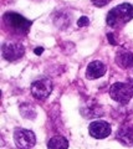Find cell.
<instances>
[{"label":"cell","mask_w":133,"mask_h":149,"mask_svg":"<svg viewBox=\"0 0 133 149\" xmlns=\"http://www.w3.org/2000/svg\"><path fill=\"white\" fill-rule=\"evenodd\" d=\"M133 19V5L128 3H123L121 5L113 8L107 15V25L117 29L126 25Z\"/></svg>","instance_id":"cell-1"},{"label":"cell","mask_w":133,"mask_h":149,"mask_svg":"<svg viewBox=\"0 0 133 149\" xmlns=\"http://www.w3.org/2000/svg\"><path fill=\"white\" fill-rule=\"evenodd\" d=\"M111 125L106 120H95L90 124L88 133L91 137L96 139H103L111 134Z\"/></svg>","instance_id":"cell-7"},{"label":"cell","mask_w":133,"mask_h":149,"mask_svg":"<svg viewBox=\"0 0 133 149\" xmlns=\"http://www.w3.org/2000/svg\"><path fill=\"white\" fill-rule=\"evenodd\" d=\"M4 21L13 30H15L17 32H22V34H26L27 30L31 26V21L26 20L24 16L19 15V14H15V13H6L4 15Z\"/></svg>","instance_id":"cell-4"},{"label":"cell","mask_w":133,"mask_h":149,"mask_svg":"<svg viewBox=\"0 0 133 149\" xmlns=\"http://www.w3.org/2000/svg\"><path fill=\"white\" fill-rule=\"evenodd\" d=\"M117 139L126 147L133 146V128L130 125H122L117 130Z\"/></svg>","instance_id":"cell-10"},{"label":"cell","mask_w":133,"mask_h":149,"mask_svg":"<svg viewBox=\"0 0 133 149\" xmlns=\"http://www.w3.org/2000/svg\"><path fill=\"white\" fill-rule=\"evenodd\" d=\"M49 149H67L68 148V142L65 137L62 136H55L49 141L47 143Z\"/></svg>","instance_id":"cell-11"},{"label":"cell","mask_w":133,"mask_h":149,"mask_svg":"<svg viewBox=\"0 0 133 149\" xmlns=\"http://www.w3.org/2000/svg\"><path fill=\"white\" fill-rule=\"evenodd\" d=\"M111 98L120 104H127L133 97V80L128 82H116L109 88Z\"/></svg>","instance_id":"cell-2"},{"label":"cell","mask_w":133,"mask_h":149,"mask_svg":"<svg viewBox=\"0 0 133 149\" xmlns=\"http://www.w3.org/2000/svg\"><path fill=\"white\" fill-rule=\"evenodd\" d=\"M92 1V4L95 6H97V8H103V6H106L107 4H109L112 1V0H91Z\"/></svg>","instance_id":"cell-12"},{"label":"cell","mask_w":133,"mask_h":149,"mask_svg":"<svg viewBox=\"0 0 133 149\" xmlns=\"http://www.w3.org/2000/svg\"><path fill=\"white\" fill-rule=\"evenodd\" d=\"M114 61H116L118 67H121L123 70L130 68L133 66V54L127 50H120L116 54Z\"/></svg>","instance_id":"cell-9"},{"label":"cell","mask_w":133,"mask_h":149,"mask_svg":"<svg viewBox=\"0 0 133 149\" xmlns=\"http://www.w3.org/2000/svg\"><path fill=\"white\" fill-rule=\"evenodd\" d=\"M106 65L102 61H92L90 62V65L87 66L86 70V77L88 80H96V78L102 77L104 73H106Z\"/></svg>","instance_id":"cell-8"},{"label":"cell","mask_w":133,"mask_h":149,"mask_svg":"<svg viewBox=\"0 0 133 149\" xmlns=\"http://www.w3.org/2000/svg\"><path fill=\"white\" fill-rule=\"evenodd\" d=\"M31 95L34 98L39 100V101H44L51 95L52 92V82L49 78H41L33 82L31 85Z\"/></svg>","instance_id":"cell-5"},{"label":"cell","mask_w":133,"mask_h":149,"mask_svg":"<svg viewBox=\"0 0 133 149\" xmlns=\"http://www.w3.org/2000/svg\"><path fill=\"white\" fill-rule=\"evenodd\" d=\"M107 39H108L109 42H111V45H116V41H114L113 34H107Z\"/></svg>","instance_id":"cell-14"},{"label":"cell","mask_w":133,"mask_h":149,"mask_svg":"<svg viewBox=\"0 0 133 149\" xmlns=\"http://www.w3.org/2000/svg\"><path fill=\"white\" fill-rule=\"evenodd\" d=\"M88 24H90V20H88L87 16H81L79 20H77V26L79 27H84V26L88 25Z\"/></svg>","instance_id":"cell-13"},{"label":"cell","mask_w":133,"mask_h":149,"mask_svg":"<svg viewBox=\"0 0 133 149\" xmlns=\"http://www.w3.org/2000/svg\"><path fill=\"white\" fill-rule=\"evenodd\" d=\"M14 142L19 149H30L35 146L36 137L29 129L17 128L14 130Z\"/></svg>","instance_id":"cell-3"},{"label":"cell","mask_w":133,"mask_h":149,"mask_svg":"<svg viewBox=\"0 0 133 149\" xmlns=\"http://www.w3.org/2000/svg\"><path fill=\"white\" fill-rule=\"evenodd\" d=\"M34 52H35V55H41L44 52V47H36L34 50Z\"/></svg>","instance_id":"cell-15"},{"label":"cell","mask_w":133,"mask_h":149,"mask_svg":"<svg viewBox=\"0 0 133 149\" xmlns=\"http://www.w3.org/2000/svg\"><path fill=\"white\" fill-rule=\"evenodd\" d=\"M1 54H3V57L6 61L13 62L24 56L25 49L19 42H5L1 47Z\"/></svg>","instance_id":"cell-6"}]
</instances>
